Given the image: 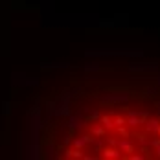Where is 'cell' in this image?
Wrapping results in <instances>:
<instances>
[{"label":"cell","instance_id":"1","mask_svg":"<svg viewBox=\"0 0 160 160\" xmlns=\"http://www.w3.org/2000/svg\"><path fill=\"white\" fill-rule=\"evenodd\" d=\"M116 145H118V151L120 153H134V142L131 138H123V140H120Z\"/></svg>","mask_w":160,"mask_h":160},{"label":"cell","instance_id":"2","mask_svg":"<svg viewBox=\"0 0 160 160\" xmlns=\"http://www.w3.org/2000/svg\"><path fill=\"white\" fill-rule=\"evenodd\" d=\"M101 157H103V158H120L122 153H120L118 149H114V147H105V149L101 151Z\"/></svg>","mask_w":160,"mask_h":160},{"label":"cell","instance_id":"3","mask_svg":"<svg viewBox=\"0 0 160 160\" xmlns=\"http://www.w3.org/2000/svg\"><path fill=\"white\" fill-rule=\"evenodd\" d=\"M92 142H94V138H92V136H79V138H76V140H74V145H76L78 149H83L85 145L92 144Z\"/></svg>","mask_w":160,"mask_h":160},{"label":"cell","instance_id":"4","mask_svg":"<svg viewBox=\"0 0 160 160\" xmlns=\"http://www.w3.org/2000/svg\"><path fill=\"white\" fill-rule=\"evenodd\" d=\"M144 123H145V127H147L149 132H157V129H158V125H160V122L155 120V118H153V120H147V122H144Z\"/></svg>","mask_w":160,"mask_h":160},{"label":"cell","instance_id":"5","mask_svg":"<svg viewBox=\"0 0 160 160\" xmlns=\"http://www.w3.org/2000/svg\"><path fill=\"white\" fill-rule=\"evenodd\" d=\"M99 122H101V125L105 129H112L114 127V123H112V120L109 118V116H99Z\"/></svg>","mask_w":160,"mask_h":160},{"label":"cell","instance_id":"6","mask_svg":"<svg viewBox=\"0 0 160 160\" xmlns=\"http://www.w3.org/2000/svg\"><path fill=\"white\" fill-rule=\"evenodd\" d=\"M90 131H92V134H96V136H103V134H105V131H103V125H101V123H99V125H94Z\"/></svg>","mask_w":160,"mask_h":160},{"label":"cell","instance_id":"7","mask_svg":"<svg viewBox=\"0 0 160 160\" xmlns=\"http://www.w3.org/2000/svg\"><path fill=\"white\" fill-rule=\"evenodd\" d=\"M149 145L155 149V153H157V155H160V138H155V140H151V142H149Z\"/></svg>","mask_w":160,"mask_h":160},{"label":"cell","instance_id":"8","mask_svg":"<svg viewBox=\"0 0 160 160\" xmlns=\"http://www.w3.org/2000/svg\"><path fill=\"white\" fill-rule=\"evenodd\" d=\"M112 123H114V127H120V125H125V123H127V120H125V118H122V116H118Z\"/></svg>","mask_w":160,"mask_h":160},{"label":"cell","instance_id":"9","mask_svg":"<svg viewBox=\"0 0 160 160\" xmlns=\"http://www.w3.org/2000/svg\"><path fill=\"white\" fill-rule=\"evenodd\" d=\"M66 157H78V158H81L83 153H81V149H78V151H66Z\"/></svg>","mask_w":160,"mask_h":160},{"label":"cell","instance_id":"10","mask_svg":"<svg viewBox=\"0 0 160 160\" xmlns=\"http://www.w3.org/2000/svg\"><path fill=\"white\" fill-rule=\"evenodd\" d=\"M99 116H101L99 112H94V114H90V120H99Z\"/></svg>","mask_w":160,"mask_h":160}]
</instances>
